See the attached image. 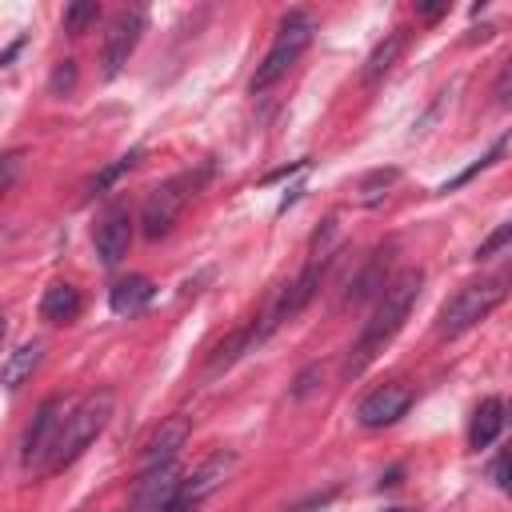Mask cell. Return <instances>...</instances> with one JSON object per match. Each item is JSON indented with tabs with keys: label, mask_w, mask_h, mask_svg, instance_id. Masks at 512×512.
Returning a JSON list of instances; mask_svg holds the SVG:
<instances>
[{
	"label": "cell",
	"mask_w": 512,
	"mask_h": 512,
	"mask_svg": "<svg viewBox=\"0 0 512 512\" xmlns=\"http://www.w3.org/2000/svg\"><path fill=\"white\" fill-rule=\"evenodd\" d=\"M252 344H256V332H252V324H248V328H240V332H232V336H228V340H224V344L212 352V360H208V376L224 372V368H228L236 356H244Z\"/></svg>",
	"instance_id": "obj_20"
},
{
	"label": "cell",
	"mask_w": 512,
	"mask_h": 512,
	"mask_svg": "<svg viewBox=\"0 0 512 512\" xmlns=\"http://www.w3.org/2000/svg\"><path fill=\"white\" fill-rule=\"evenodd\" d=\"M420 288H424V272H420V268H404L400 276L388 280V288L380 292V300H376V308H372V316H368L360 340H356L352 352H348V364H344L348 376H360V372L384 352V344L404 328V320H408V312H412Z\"/></svg>",
	"instance_id": "obj_1"
},
{
	"label": "cell",
	"mask_w": 512,
	"mask_h": 512,
	"mask_svg": "<svg viewBox=\"0 0 512 512\" xmlns=\"http://www.w3.org/2000/svg\"><path fill=\"white\" fill-rule=\"evenodd\" d=\"M508 244H512V220H504V224H496V228H492V232H488V236H484V240L476 244V252H472V256H476V260H488V256H496V252H504Z\"/></svg>",
	"instance_id": "obj_24"
},
{
	"label": "cell",
	"mask_w": 512,
	"mask_h": 512,
	"mask_svg": "<svg viewBox=\"0 0 512 512\" xmlns=\"http://www.w3.org/2000/svg\"><path fill=\"white\" fill-rule=\"evenodd\" d=\"M316 376H320V368H304V372L296 376V388H292V396H296V400H304V396H308V392L316 388V384H312Z\"/></svg>",
	"instance_id": "obj_28"
},
{
	"label": "cell",
	"mask_w": 512,
	"mask_h": 512,
	"mask_svg": "<svg viewBox=\"0 0 512 512\" xmlns=\"http://www.w3.org/2000/svg\"><path fill=\"white\" fill-rule=\"evenodd\" d=\"M96 16H100V4L96 0H72L64 8V32L68 36H84L88 24H96Z\"/></svg>",
	"instance_id": "obj_22"
},
{
	"label": "cell",
	"mask_w": 512,
	"mask_h": 512,
	"mask_svg": "<svg viewBox=\"0 0 512 512\" xmlns=\"http://www.w3.org/2000/svg\"><path fill=\"white\" fill-rule=\"evenodd\" d=\"M80 288L76 284H68V280H56V284H48L44 288V296H40V316L48 320V324H72L76 316H80Z\"/></svg>",
	"instance_id": "obj_15"
},
{
	"label": "cell",
	"mask_w": 512,
	"mask_h": 512,
	"mask_svg": "<svg viewBox=\"0 0 512 512\" xmlns=\"http://www.w3.org/2000/svg\"><path fill=\"white\" fill-rule=\"evenodd\" d=\"M508 416H512V408H508Z\"/></svg>",
	"instance_id": "obj_33"
},
{
	"label": "cell",
	"mask_w": 512,
	"mask_h": 512,
	"mask_svg": "<svg viewBox=\"0 0 512 512\" xmlns=\"http://www.w3.org/2000/svg\"><path fill=\"white\" fill-rule=\"evenodd\" d=\"M144 28H148V12H144V8H120V12L112 16V24H108V32H104V56H100V64H104L100 76H104V80L120 76V68H124L128 56L136 52Z\"/></svg>",
	"instance_id": "obj_7"
},
{
	"label": "cell",
	"mask_w": 512,
	"mask_h": 512,
	"mask_svg": "<svg viewBox=\"0 0 512 512\" xmlns=\"http://www.w3.org/2000/svg\"><path fill=\"white\" fill-rule=\"evenodd\" d=\"M140 156H144V148H132V152L116 156V160H112V164H108V168H104V172H100V176L88 184V196H100V192H108V188H112V184H116L124 172H132V168L140 164Z\"/></svg>",
	"instance_id": "obj_21"
},
{
	"label": "cell",
	"mask_w": 512,
	"mask_h": 512,
	"mask_svg": "<svg viewBox=\"0 0 512 512\" xmlns=\"http://www.w3.org/2000/svg\"><path fill=\"white\" fill-rule=\"evenodd\" d=\"M164 512H196V500H188V496H180V500H172Z\"/></svg>",
	"instance_id": "obj_31"
},
{
	"label": "cell",
	"mask_w": 512,
	"mask_h": 512,
	"mask_svg": "<svg viewBox=\"0 0 512 512\" xmlns=\"http://www.w3.org/2000/svg\"><path fill=\"white\" fill-rule=\"evenodd\" d=\"M312 32H316V20L304 12V8H292L280 16L276 24V36H272V48L264 52V60L256 64L252 72V92H268L280 76H288V68L304 56V48L312 44Z\"/></svg>",
	"instance_id": "obj_4"
},
{
	"label": "cell",
	"mask_w": 512,
	"mask_h": 512,
	"mask_svg": "<svg viewBox=\"0 0 512 512\" xmlns=\"http://www.w3.org/2000/svg\"><path fill=\"white\" fill-rule=\"evenodd\" d=\"M332 496H336V488H328V492H316V496H308L304 504H292L288 512H312V508H324V504H328Z\"/></svg>",
	"instance_id": "obj_29"
},
{
	"label": "cell",
	"mask_w": 512,
	"mask_h": 512,
	"mask_svg": "<svg viewBox=\"0 0 512 512\" xmlns=\"http://www.w3.org/2000/svg\"><path fill=\"white\" fill-rule=\"evenodd\" d=\"M204 176H208V168H196V172H180V176H168L156 188H148L144 208H140V232L148 240L168 236L172 224L180 220V212L188 208V200L196 196V188L204 184Z\"/></svg>",
	"instance_id": "obj_5"
},
{
	"label": "cell",
	"mask_w": 512,
	"mask_h": 512,
	"mask_svg": "<svg viewBox=\"0 0 512 512\" xmlns=\"http://www.w3.org/2000/svg\"><path fill=\"white\" fill-rule=\"evenodd\" d=\"M236 464H240V456L232 452V448H220V452H212L204 464H196L192 468V476H184V492L180 496H188V500H204V496H212L232 472H236Z\"/></svg>",
	"instance_id": "obj_12"
},
{
	"label": "cell",
	"mask_w": 512,
	"mask_h": 512,
	"mask_svg": "<svg viewBox=\"0 0 512 512\" xmlns=\"http://www.w3.org/2000/svg\"><path fill=\"white\" fill-rule=\"evenodd\" d=\"M152 296H156V284L148 276H124V280L112 284L108 304H112L116 316H140L152 304Z\"/></svg>",
	"instance_id": "obj_13"
},
{
	"label": "cell",
	"mask_w": 512,
	"mask_h": 512,
	"mask_svg": "<svg viewBox=\"0 0 512 512\" xmlns=\"http://www.w3.org/2000/svg\"><path fill=\"white\" fill-rule=\"evenodd\" d=\"M400 52H404V32H388V36L368 52V60H364V84H380V80L392 72V64L400 60Z\"/></svg>",
	"instance_id": "obj_19"
},
{
	"label": "cell",
	"mask_w": 512,
	"mask_h": 512,
	"mask_svg": "<svg viewBox=\"0 0 512 512\" xmlns=\"http://www.w3.org/2000/svg\"><path fill=\"white\" fill-rule=\"evenodd\" d=\"M68 412H72V408H68L64 396H48V400L36 408V416H32L24 440H20V464H24V472H48V464H52V456H56V444H60V436H64Z\"/></svg>",
	"instance_id": "obj_6"
},
{
	"label": "cell",
	"mask_w": 512,
	"mask_h": 512,
	"mask_svg": "<svg viewBox=\"0 0 512 512\" xmlns=\"http://www.w3.org/2000/svg\"><path fill=\"white\" fill-rule=\"evenodd\" d=\"M512 292V276L508 272H492V276H480L464 288H456L444 308L436 312V336H464L468 328H476L492 308H500Z\"/></svg>",
	"instance_id": "obj_2"
},
{
	"label": "cell",
	"mask_w": 512,
	"mask_h": 512,
	"mask_svg": "<svg viewBox=\"0 0 512 512\" xmlns=\"http://www.w3.org/2000/svg\"><path fill=\"white\" fill-rule=\"evenodd\" d=\"M504 420H508L504 400H500V396H484V400L476 404V412H472V424H468V448H488V444L500 436Z\"/></svg>",
	"instance_id": "obj_14"
},
{
	"label": "cell",
	"mask_w": 512,
	"mask_h": 512,
	"mask_svg": "<svg viewBox=\"0 0 512 512\" xmlns=\"http://www.w3.org/2000/svg\"><path fill=\"white\" fill-rule=\"evenodd\" d=\"M388 260H392V244H388V248H376V252L368 256V264L356 272V280H352V288H348V300H352V304H356V300H368V296L380 300V292L388 288V280H384Z\"/></svg>",
	"instance_id": "obj_16"
},
{
	"label": "cell",
	"mask_w": 512,
	"mask_h": 512,
	"mask_svg": "<svg viewBox=\"0 0 512 512\" xmlns=\"http://www.w3.org/2000/svg\"><path fill=\"white\" fill-rule=\"evenodd\" d=\"M504 148H508V136H500V140H496V144H492V148H488V152H484V156H480V160H476V164H468V168H464V172H460V176H456V180H448V184H444V188H440V192H452V188H460V184H468V180H472V176H476V172H484V168H488V164H496V160H500V156H504Z\"/></svg>",
	"instance_id": "obj_23"
},
{
	"label": "cell",
	"mask_w": 512,
	"mask_h": 512,
	"mask_svg": "<svg viewBox=\"0 0 512 512\" xmlns=\"http://www.w3.org/2000/svg\"><path fill=\"white\" fill-rule=\"evenodd\" d=\"M496 476H500V484L512 492V452H504V460L496 464Z\"/></svg>",
	"instance_id": "obj_30"
},
{
	"label": "cell",
	"mask_w": 512,
	"mask_h": 512,
	"mask_svg": "<svg viewBox=\"0 0 512 512\" xmlns=\"http://www.w3.org/2000/svg\"><path fill=\"white\" fill-rule=\"evenodd\" d=\"M40 360H44V340H28V344L12 348L8 360H4V388H8V392L24 388V384L32 380V372L40 368Z\"/></svg>",
	"instance_id": "obj_17"
},
{
	"label": "cell",
	"mask_w": 512,
	"mask_h": 512,
	"mask_svg": "<svg viewBox=\"0 0 512 512\" xmlns=\"http://www.w3.org/2000/svg\"><path fill=\"white\" fill-rule=\"evenodd\" d=\"M496 100H512V56L504 60V68H500V76H496Z\"/></svg>",
	"instance_id": "obj_27"
},
{
	"label": "cell",
	"mask_w": 512,
	"mask_h": 512,
	"mask_svg": "<svg viewBox=\"0 0 512 512\" xmlns=\"http://www.w3.org/2000/svg\"><path fill=\"white\" fill-rule=\"evenodd\" d=\"M396 184H400V168H392V164H388V168H372V172L360 176L352 200H356L360 208H376V204H384V196H388Z\"/></svg>",
	"instance_id": "obj_18"
},
{
	"label": "cell",
	"mask_w": 512,
	"mask_h": 512,
	"mask_svg": "<svg viewBox=\"0 0 512 512\" xmlns=\"http://www.w3.org/2000/svg\"><path fill=\"white\" fill-rule=\"evenodd\" d=\"M180 492H184V476H180L176 460L160 464V468H144L132 488L128 512H164L172 500H180Z\"/></svg>",
	"instance_id": "obj_8"
},
{
	"label": "cell",
	"mask_w": 512,
	"mask_h": 512,
	"mask_svg": "<svg viewBox=\"0 0 512 512\" xmlns=\"http://www.w3.org/2000/svg\"><path fill=\"white\" fill-rule=\"evenodd\" d=\"M4 176H0V192H12V184H16V172H20V152H4Z\"/></svg>",
	"instance_id": "obj_26"
},
{
	"label": "cell",
	"mask_w": 512,
	"mask_h": 512,
	"mask_svg": "<svg viewBox=\"0 0 512 512\" xmlns=\"http://www.w3.org/2000/svg\"><path fill=\"white\" fill-rule=\"evenodd\" d=\"M188 436H192V416H184V412H172V416H164V420H160V428L148 436L140 464H144V468H160V464H172V460H176V452L184 448V440H188Z\"/></svg>",
	"instance_id": "obj_11"
},
{
	"label": "cell",
	"mask_w": 512,
	"mask_h": 512,
	"mask_svg": "<svg viewBox=\"0 0 512 512\" xmlns=\"http://www.w3.org/2000/svg\"><path fill=\"white\" fill-rule=\"evenodd\" d=\"M448 12V4H424L420 8V16H428V20H436V16H444Z\"/></svg>",
	"instance_id": "obj_32"
},
{
	"label": "cell",
	"mask_w": 512,
	"mask_h": 512,
	"mask_svg": "<svg viewBox=\"0 0 512 512\" xmlns=\"http://www.w3.org/2000/svg\"><path fill=\"white\" fill-rule=\"evenodd\" d=\"M112 412H116V392H112V388H96V392H88V396L68 412L64 436H60V444H56V456H52L48 472H60V468L76 464V460L84 456V448L108 428Z\"/></svg>",
	"instance_id": "obj_3"
},
{
	"label": "cell",
	"mask_w": 512,
	"mask_h": 512,
	"mask_svg": "<svg viewBox=\"0 0 512 512\" xmlns=\"http://www.w3.org/2000/svg\"><path fill=\"white\" fill-rule=\"evenodd\" d=\"M92 244H96V256H100L104 268H116L128 256V244H132V212H128V204H108L96 216Z\"/></svg>",
	"instance_id": "obj_9"
},
{
	"label": "cell",
	"mask_w": 512,
	"mask_h": 512,
	"mask_svg": "<svg viewBox=\"0 0 512 512\" xmlns=\"http://www.w3.org/2000/svg\"><path fill=\"white\" fill-rule=\"evenodd\" d=\"M408 408H412V388L400 384V380H388V384L372 388V392L356 404V420H360V428H388V424H396Z\"/></svg>",
	"instance_id": "obj_10"
},
{
	"label": "cell",
	"mask_w": 512,
	"mask_h": 512,
	"mask_svg": "<svg viewBox=\"0 0 512 512\" xmlns=\"http://www.w3.org/2000/svg\"><path fill=\"white\" fill-rule=\"evenodd\" d=\"M48 88H52V96H68V92L76 88V64H72V60H60V64L52 68Z\"/></svg>",
	"instance_id": "obj_25"
}]
</instances>
